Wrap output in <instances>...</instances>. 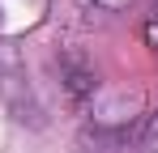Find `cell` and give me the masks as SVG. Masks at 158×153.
<instances>
[{"mask_svg": "<svg viewBox=\"0 0 158 153\" xmlns=\"http://www.w3.org/2000/svg\"><path fill=\"white\" fill-rule=\"evenodd\" d=\"M145 43H150V47L158 51V13L150 17V22H145Z\"/></svg>", "mask_w": 158, "mask_h": 153, "instance_id": "obj_1", "label": "cell"}]
</instances>
